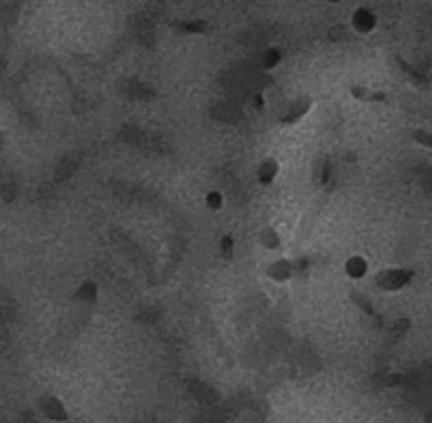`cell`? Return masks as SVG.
Listing matches in <instances>:
<instances>
[{"instance_id":"obj_1","label":"cell","mask_w":432,"mask_h":423,"mask_svg":"<svg viewBox=\"0 0 432 423\" xmlns=\"http://www.w3.org/2000/svg\"><path fill=\"white\" fill-rule=\"evenodd\" d=\"M378 17L370 8H357L351 13V27L361 34H370L377 29Z\"/></svg>"},{"instance_id":"obj_2","label":"cell","mask_w":432,"mask_h":423,"mask_svg":"<svg viewBox=\"0 0 432 423\" xmlns=\"http://www.w3.org/2000/svg\"><path fill=\"white\" fill-rule=\"evenodd\" d=\"M326 2H328V4H339L340 0H326Z\"/></svg>"}]
</instances>
